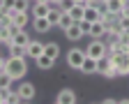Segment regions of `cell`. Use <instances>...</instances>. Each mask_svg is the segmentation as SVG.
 I'll return each mask as SVG.
<instances>
[{"label":"cell","mask_w":129,"mask_h":104,"mask_svg":"<svg viewBox=\"0 0 129 104\" xmlns=\"http://www.w3.org/2000/svg\"><path fill=\"white\" fill-rule=\"evenodd\" d=\"M5 69H7L16 81H19V79H23L25 72H28V63H25V58H19V56H7Z\"/></svg>","instance_id":"obj_1"},{"label":"cell","mask_w":129,"mask_h":104,"mask_svg":"<svg viewBox=\"0 0 129 104\" xmlns=\"http://www.w3.org/2000/svg\"><path fill=\"white\" fill-rule=\"evenodd\" d=\"M108 53V44L99 37V39H90V44L85 46V56H90V58H104Z\"/></svg>","instance_id":"obj_2"},{"label":"cell","mask_w":129,"mask_h":104,"mask_svg":"<svg viewBox=\"0 0 129 104\" xmlns=\"http://www.w3.org/2000/svg\"><path fill=\"white\" fill-rule=\"evenodd\" d=\"M83 60H85V49H72L69 53H67V65L72 69H81Z\"/></svg>","instance_id":"obj_3"},{"label":"cell","mask_w":129,"mask_h":104,"mask_svg":"<svg viewBox=\"0 0 129 104\" xmlns=\"http://www.w3.org/2000/svg\"><path fill=\"white\" fill-rule=\"evenodd\" d=\"M53 28V23L46 19V16H32V30H35L37 35H44Z\"/></svg>","instance_id":"obj_4"},{"label":"cell","mask_w":129,"mask_h":104,"mask_svg":"<svg viewBox=\"0 0 129 104\" xmlns=\"http://www.w3.org/2000/svg\"><path fill=\"white\" fill-rule=\"evenodd\" d=\"M7 16H9V21L16 23L19 28H25L30 23V12H16V9H12V12H7Z\"/></svg>","instance_id":"obj_5"},{"label":"cell","mask_w":129,"mask_h":104,"mask_svg":"<svg viewBox=\"0 0 129 104\" xmlns=\"http://www.w3.org/2000/svg\"><path fill=\"white\" fill-rule=\"evenodd\" d=\"M19 95L23 97V102H32V99H35V95H37V88H35L32 83L23 81V83H19Z\"/></svg>","instance_id":"obj_6"},{"label":"cell","mask_w":129,"mask_h":104,"mask_svg":"<svg viewBox=\"0 0 129 104\" xmlns=\"http://www.w3.org/2000/svg\"><path fill=\"white\" fill-rule=\"evenodd\" d=\"M25 51H28V58H39L42 53H44V42H39V39H30L28 42V46H25Z\"/></svg>","instance_id":"obj_7"},{"label":"cell","mask_w":129,"mask_h":104,"mask_svg":"<svg viewBox=\"0 0 129 104\" xmlns=\"http://www.w3.org/2000/svg\"><path fill=\"white\" fill-rule=\"evenodd\" d=\"M53 102H58V104H74V102H76V93H74L72 88H62V90L55 95Z\"/></svg>","instance_id":"obj_8"},{"label":"cell","mask_w":129,"mask_h":104,"mask_svg":"<svg viewBox=\"0 0 129 104\" xmlns=\"http://www.w3.org/2000/svg\"><path fill=\"white\" fill-rule=\"evenodd\" d=\"M64 37H67L69 42H78L81 37H83V30H81V23L78 21H74L67 30H64Z\"/></svg>","instance_id":"obj_9"},{"label":"cell","mask_w":129,"mask_h":104,"mask_svg":"<svg viewBox=\"0 0 129 104\" xmlns=\"http://www.w3.org/2000/svg\"><path fill=\"white\" fill-rule=\"evenodd\" d=\"M78 72H81V74H85V76L97 74V58L85 56V60H83V65H81V69H78Z\"/></svg>","instance_id":"obj_10"},{"label":"cell","mask_w":129,"mask_h":104,"mask_svg":"<svg viewBox=\"0 0 129 104\" xmlns=\"http://www.w3.org/2000/svg\"><path fill=\"white\" fill-rule=\"evenodd\" d=\"M99 37H106V23L104 21H94L90 26V39H99Z\"/></svg>","instance_id":"obj_11"},{"label":"cell","mask_w":129,"mask_h":104,"mask_svg":"<svg viewBox=\"0 0 129 104\" xmlns=\"http://www.w3.org/2000/svg\"><path fill=\"white\" fill-rule=\"evenodd\" d=\"M83 19H85V21H90V23L99 21V19H102V12H99V7H97V5H85Z\"/></svg>","instance_id":"obj_12"},{"label":"cell","mask_w":129,"mask_h":104,"mask_svg":"<svg viewBox=\"0 0 129 104\" xmlns=\"http://www.w3.org/2000/svg\"><path fill=\"white\" fill-rule=\"evenodd\" d=\"M53 58L51 56H46V53H42L39 58H35V65H37V69H44V72H46V69H51L53 67Z\"/></svg>","instance_id":"obj_13"},{"label":"cell","mask_w":129,"mask_h":104,"mask_svg":"<svg viewBox=\"0 0 129 104\" xmlns=\"http://www.w3.org/2000/svg\"><path fill=\"white\" fill-rule=\"evenodd\" d=\"M67 12L72 14V19H74V21H83V12H85V5H83V3H74V5H72Z\"/></svg>","instance_id":"obj_14"},{"label":"cell","mask_w":129,"mask_h":104,"mask_svg":"<svg viewBox=\"0 0 129 104\" xmlns=\"http://www.w3.org/2000/svg\"><path fill=\"white\" fill-rule=\"evenodd\" d=\"M122 7H124V0H106V12L111 14H122Z\"/></svg>","instance_id":"obj_15"},{"label":"cell","mask_w":129,"mask_h":104,"mask_svg":"<svg viewBox=\"0 0 129 104\" xmlns=\"http://www.w3.org/2000/svg\"><path fill=\"white\" fill-rule=\"evenodd\" d=\"M44 53L51 56L53 60H58V56H60V46H58V42H44Z\"/></svg>","instance_id":"obj_16"},{"label":"cell","mask_w":129,"mask_h":104,"mask_svg":"<svg viewBox=\"0 0 129 104\" xmlns=\"http://www.w3.org/2000/svg\"><path fill=\"white\" fill-rule=\"evenodd\" d=\"M32 37H30V35L25 32V28H21L19 32H16L14 35V37H12V44H21V46H28V42H30Z\"/></svg>","instance_id":"obj_17"},{"label":"cell","mask_w":129,"mask_h":104,"mask_svg":"<svg viewBox=\"0 0 129 104\" xmlns=\"http://www.w3.org/2000/svg\"><path fill=\"white\" fill-rule=\"evenodd\" d=\"M72 23H74L72 14H69V12H60V19H58V26H55V28H60V30H67Z\"/></svg>","instance_id":"obj_18"},{"label":"cell","mask_w":129,"mask_h":104,"mask_svg":"<svg viewBox=\"0 0 129 104\" xmlns=\"http://www.w3.org/2000/svg\"><path fill=\"white\" fill-rule=\"evenodd\" d=\"M30 12H32V16H46L48 14V5H44V3H32L30 5Z\"/></svg>","instance_id":"obj_19"},{"label":"cell","mask_w":129,"mask_h":104,"mask_svg":"<svg viewBox=\"0 0 129 104\" xmlns=\"http://www.w3.org/2000/svg\"><path fill=\"white\" fill-rule=\"evenodd\" d=\"M9 56H19V58H25L28 56V51H25V46H21V44H12L9 42Z\"/></svg>","instance_id":"obj_20"},{"label":"cell","mask_w":129,"mask_h":104,"mask_svg":"<svg viewBox=\"0 0 129 104\" xmlns=\"http://www.w3.org/2000/svg\"><path fill=\"white\" fill-rule=\"evenodd\" d=\"M12 81H16V79L7 72V69H0V88H9Z\"/></svg>","instance_id":"obj_21"},{"label":"cell","mask_w":129,"mask_h":104,"mask_svg":"<svg viewBox=\"0 0 129 104\" xmlns=\"http://www.w3.org/2000/svg\"><path fill=\"white\" fill-rule=\"evenodd\" d=\"M30 5H32V0H16L14 9L16 12H30Z\"/></svg>","instance_id":"obj_22"},{"label":"cell","mask_w":129,"mask_h":104,"mask_svg":"<svg viewBox=\"0 0 129 104\" xmlns=\"http://www.w3.org/2000/svg\"><path fill=\"white\" fill-rule=\"evenodd\" d=\"M60 12H62V9H48V14H46V19H48V21L53 23V28L58 26V19H60Z\"/></svg>","instance_id":"obj_23"},{"label":"cell","mask_w":129,"mask_h":104,"mask_svg":"<svg viewBox=\"0 0 129 104\" xmlns=\"http://www.w3.org/2000/svg\"><path fill=\"white\" fill-rule=\"evenodd\" d=\"M14 3H16V0H0V7H3L5 12H12L14 9Z\"/></svg>","instance_id":"obj_24"},{"label":"cell","mask_w":129,"mask_h":104,"mask_svg":"<svg viewBox=\"0 0 129 104\" xmlns=\"http://www.w3.org/2000/svg\"><path fill=\"white\" fill-rule=\"evenodd\" d=\"M14 90L12 88H0V102H7L9 99V95H12Z\"/></svg>","instance_id":"obj_25"},{"label":"cell","mask_w":129,"mask_h":104,"mask_svg":"<svg viewBox=\"0 0 129 104\" xmlns=\"http://www.w3.org/2000/svg\"><path fill=\"white\" fill-rule=\"evenodd\" d=\"M19 102H23V97H21L19 93H12L9 99H7V104H19Z\"/></svg>","instance_id":"obj_26"},{"label":"cell","mask_w":129,"mask_h":104,"mask_svg":"<svg viewBox=\"0 0 129 104\" xmlns=\"http://www.w3.org/2000/svg\"><path fill=\"white\" fill-rule=\"evenodd\" d=\"M78 23H81V30H83V35H90V26H92L90 21L83 19V21H78Z\"/></svg>","instance_id":"obj_27"},{"label":"cell","mask_w":129,"mask_h":104,"mask_svg":"<svg viewBox=\"0 0 129 104\" xmlns=\"http://www.w3.org/2000/svg\"><path fill=\"white\" fill-rule=\"evenodd\" d=\"M74 3H76V0H60V9H62V12H67Z\"/></svg>","instance_id":"obj_28"},{"label":"cell","mask_w":129,"mask_h":104,"mask_svg":"<svg viewBox=\"0 0 129 104\" xmlns=\"http://www.w3.org/2000/svg\"><path fill=\"white\" fill-rule=\"evenodd\" d=\"M99 0H85V5H97Z\"/></svg>","instance_id":"obj_29"},{"label":"cell","mask_w":129,"mask_h":104,"mask_svg":"<svg viewBox=\"0 0 129 104\" xmlns=\"http://www.w3.org/2000/svg\"><path fill=\"white\" fill-rule=\"evenodd\" d=\"M32 3H35V0H32Z\"/></svg>","instance_id":"obj_30"}]
</instances>
